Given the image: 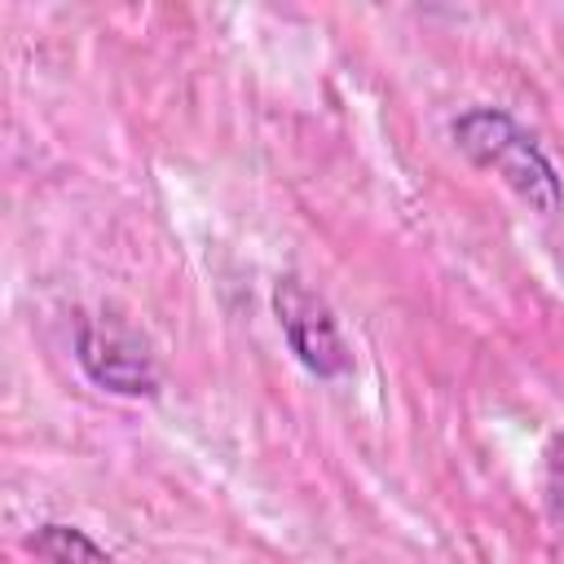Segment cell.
Segmentation results:
<instances>
[{"label": "cell", "mask_w": 564, "mask_h": 564, "mask_svg": "<svg viewBox=\"0 0 564 564\" xmlns=\"http://www.w3.org/2000/svg\"><path fill=\"white\" fill-rule=\"evenodd\" d=\"M26 546L44 564H110V555L75 524H40Z\"/></svg>", "instance_id": "cell-4"}, {"label": "cell", "mask_w": 564, "mask_h": 564, "mask_svg": "<svg viewBox=\"0 0 564 564\" xmlns=\"http://www.w3.org/2000/svg\"><path fill=\"white\" fill-rule=\"evenodd\" d=\"M273 313H278V326H282V335H286V344H291V352L300 357L304 370H313L322 379H335L352 366L330 304L322 295H313L300 278H278Z\"/></svg>", "instance_id": "cell-3"}, {"label": "cell", "mask_w": 564, "mask_h": 564, "mask_svg": "<svg viewBox=\"0 0 564 564\" xmlns=\"http://www.w3.org/2000/svg\"><path fill=\"white\" fill-rule=\"evenodd\" d=\"M546 507L564 524V441H555V449L546 458Z\"/></svg>", "instance_id": "cell-5"}, {"label": "cell", "mask_w": 564, "mask_h": 564, "mask_svg": "<svg viewBox=\"0 0 564 564\" xmlns=\"http://www.w3.org/2000/svg\"><path fill=\"white\" fill-rule=\"evenodd\" d=\"M75 357L84 375L115 392V397H154L159 392V361L137 326L123 317H84L75 330Z\"/></svg>", "instance_id": "cell-2"}, {"label": "cell", "mask_w": 564, "mask_h": 564, "mask_svg": "<svg viewBox=\"0 0 564 564\" xmlns=\"http://www.w3.org/2000/svg\"><path fill=\"white\" fill-rule=\"evenodd\" d=\"M454 145L485 172H494L511 194H520L529 207L538 212H560L564 203V189H560V176L551 167V159L542 154V145L498 106H471L463 110L454 123Z\"/></svg>", "instance_id": "cell-1"}]
</instances>
